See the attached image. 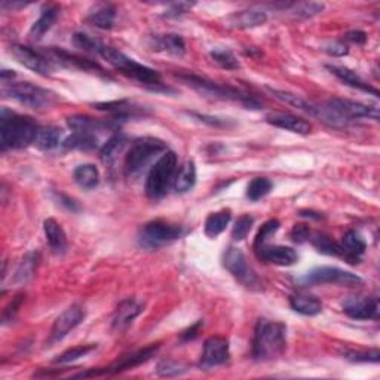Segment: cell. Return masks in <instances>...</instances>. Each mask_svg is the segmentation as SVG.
Wrapping results in <instances>:
<instances>
[{
    "mask_svg": "<svg viewBox=\"0 0 380 380\" xmlns=\"http://www.w3.org/2000/svg\"><path fill=\"white\" fill-rule=\"evenodd\" d=\"M98 55L105 58L113 69H116L119 73H122L123 76L137 80L138 84L145 85L146 88H149L152 91L167 92V94L168 92H172L171 88L163 85L161 75L156 70H153L145 64L138 63V61L129 58L128 55L123 54L122 51L116 49L115 46H110V45L105 44Z\"/></svg>",
    "mask_w": 380,
    "mask_h": 380,
    "instance_id": "1",
    "label": "cell"
},
{
    "mask_svg": "<svg viewBox=\"0 0 380 380\" xmlns=\"http://www.w3.org/2000/svg\"><path fill=\"white\" fill-rule=\"evenodd\" d=\"M39 125L33 118L19 115L9 109L0 113V143L2 152L24 149L35 143Z\"/></svg>",
    "mask_w": 380,
    "mask_h": 380,
    "instance_id": "2",
    "label": "cell"
},
{
    "mask_svg": "<svg viewBox=\"0 0 380 380\" xmlns=\"http://www.w3.org/2000/svg\"><path fill=\"white\" fill-rule=\"evenodd\" d=\"M287 349V325L260 318L255 325L251 354L255 361H272Z\"/></svg>",
    "mask_w": 380,
    "mask_h": 380,
    "instance_id": "3",
    "label": "cell"
},
{
    "mask_svg": "<svg viewBox=\"0 0 380 380\" xmlns=\"http://www.w3.org/2000/svg\"><path fill=\"white\" fill-rule=\"evenodd\" d=\"M3 96L15 100L24 107L33 110H45L55 106L58 96L51 89L37 87L32 82H9L3 85Z\"/></svg>",
    "mask_w": 380,
    "mask_h": 380,
    "instance_id": "4",
    "label": "cell"
},
{
    "mask_svg": "<svg viewBox=\"0 0 380 380\" xmlns=\"http://www.w3.org/2000/svg\"><path fill=\"white\" fill-rule=\"evenodd\" d=\"M177 78L186 84L188 87L193 88L194 91H198L199 94L215 98V100H230V101H239L246 109H259V102L250 96L244 94L239 89L228 87V85H221L217 84V82H212L207 78H201L197 75H177Z\"/></svg>",
    "mask_w": 380,
    "mask_h": 380,
    "instance_id": "5",
    "label": "cell"
},
{
    "mask_svg": "<svg viewBox=\"0 0 380 380\" xmlns=\"http://www.w3.org/2000/svg\"><path fill=\"white\" fill-rule=\"evenodd\" d=\"M165 152L167 143L156 137H140L134 140L125 156V174L128 177L138 176L153 159Z\"/></svg>",
    "mask_w": 380,
    "mask_h": 380,
    "instance_id": "6",
    "label": "cell"
},
{
    "mask_svg": "<svg viewBox=\"0 0 380 380\" xmlns=\"http://www.w3.org/2000/svg\"><path fill=\"white\" fill-rule=\"evenodd\" d=\"M177 171V155L171 150L162 153V156L153 163L146 179V194L153 199H161L167 194L174 183Z\"/></svg>",
    "mask_w": 380,
    "mask_h": 380,
    "instance_id": "7",
    "label": "cell"
},
{
    "mask_svg": "<svg viewBox=\"0 0 380 380\" xmlns=\"http://www.w3.org/2000/svg\"><path fill=\"white\" fill-rule=\"evenodd\" d=\"M184 235L180 224H174L165 220H152L143 226L138 241L140 245L147 250H158L163 245H170L179 241Z\"/></svg>",
    "mask_w": 380,
    "mask_h": 380,
    "instance_id": "8",
    "label": "cell"
},
{
    "mask_svg": "<svg viewBox=\"0 0 380 380\" xmlns=\"http://www.w3.org/2000/svg\"><path fill=\"white\" fill-rule=\"evenodd\" d=\"M299 284L303 287L312 285H343V287H356L364 284V280L356 273L343 271L341 268H334V266H321V268H315L311 272H307L299 280Z\"/></svg>",
    "mask_w": 380,
    "mask_h": 380,
    "instance_id": "9",
    "label": "cell"
},
{
    "mask_svg": "<svg viewBox=\"0 0 380 380\" xmlns=\"http://www.w3.org/2000/svg\"><path fill=\"white\" fill-rule=\"evenodd\" d=\"M223 266L226 268L233 278L238 280L244 287L251 290H260L262 282L259 276L251 269L245 259V254L239 250L235 248V246H229L223 255Z\"/></svg>",
    "mask_w": 380,
    "mask_h": 380,
    "instance_id": "10",
    "label": "cell"
},
{
    "mask_svg": "<svg viewBox=\"0 0 380 380\" xmlns=\"http://www.w3.org/2000/svg\"><path fill=\"white\" fill-rule=\"evenodd\" d=\"M11 54L19 64H23L40 76H49L54 71V60H51L40 51L24 45H12Z\"/></svg>",
    "mask_w": 380,
    "mask_h": 380,
    "instance_id": "11",
    "label": "cell"
},
{
    "mask_svg": "<svg viewBox=\"0 0 380 380\" xmlns=\"http://www.w3.org/2000/svg\"><path fill=\"white\" fill-rule=\"evenodd\" d=\"M328 107L334 110L338 116H342L345 120L351 122L352 119H373L379 120V109L376 106H368L364 102L347 100V98H332L328 101Z\"/></svg>",
    "mask_w": 380,
    "mask_h": 380,
    "instance_id": "12",
    "label": "cell"
},
{
    "mask_svg": "<svg viewBox=\"0 0 380 380\" xmlns=\"http://www.w3.org/2000/svg\"><path fill=\"white\" fill-rule=\"evenodd\" d=\"M84 320H85L84 307L79 305H73V306L67 307V309L57 318L53 328H51V334L48 338L49 346H53V345L63 341V338L69 333L73 332L75 328Z\"/></svg>",
    "mask_w": 380,
    "mask_h": 380,
    "instance_id": "13",
    "label": "cell"
},
{
    "mask_svg": "<svg viewBox=\"0 0 380 380\" xmlns=\"http://www.w3.org/2000/svg\"><path fill=\"white\" fill-rule=\"evenodd\" d=\"M228 358H229L228 338L220 337V336H212L207 338L203 343V351L201 355L199 367L205 370L217 367L228 361Z\"/></svg>",
    "mask_w": 380,
    "mask_h": 380,
    "instance_id": "14",
    "label": "cell"
},
{
    "mask_svg": "<svg viewBox=\"0 0 380 380\" xmlns=\"http://www.w3.org/2000/svg\"><path fill=\"white\" fill-rule=\"evenodd\" d=\"M343 312L356 321L379 320L377 297H351L345 300Z\"/></svg>",
    "mask_w": 380,
    "mask_h": 380,
    "instance_id": "15",
    "label": "cell"
},
{
    "mask_svg": "<svg viewBox=\"0 0 380 380\" xmlns=\"http://www.w3.org/2000/svg\"><path fill=\"white\" fill-rule=\"evenodd\" d=\"M159 347H161L159 343L150 345L145 349H140V351H137V352H132L129 355L122 356L120 359H118V361L113 363L110 367L102 368V372H105V374H116V373L127 372V370L136 368L141 364L147 363L149 359H152L153 356H155L159 351Z\"/></svg>",
    "mask_w": 380,
    "mask_h": 380,
    "instance_id": "16",
    "label": "cell"
},
{
    "mask_svg": "<svg viewBox=\"0 0 380 380\" xmlns=\"http://www.w3.org/2000/svg\"><path fill=\"white\" fill-rule=\"evenodd\" d=\"M266 122L275 128H281L300 136L311 134L312 131V123L309 120L291 115V113H269V115L266 116Z\"/></svg>",
    "mask_w": 380,
    "mask_h": 380,
    "instance_id": "17",
    "label": "cell"
},
{
    "mask_svg": "<svg viewBox=\"0 0 380 380\" xmlns=\"http://www.w3.org/2000/svg\"><path fill=\"white\" fill-rule=\"evenodd\" d=\"M257 257L262 259L263 262H268L276 266H291L299 259L297 253L290 248V246L285 245H271V244H264L259 248L254 250Z\"/></svg>",
    "mask_w": 380,
    "mask_h": 380,
    "instance_id": "18",
    "label": "cell"
},
{
    "mask_svg": "<svg viewBox=\"0 0 380 380\" xmlns=\"http://www.w3.org/2000/svg\"><path fill=\"white\" fill-rule=\"evenodd\" d=\"M97 110L109 111L113 115L111 119H116L118 122H123L129 118H136L140 115H145L146 109L143 106L131 102L128 100H119V101H109V102H97L94 105Z\"/></svg>",
    "mask_w": 380,
    "mask_h": 380,
    "instance_id": "19",
    "label": "cell"
},
{
    "mask_svg": "<svg viewBox=\"0 0 380 380\" xmlns=\"http://www.w3.org/2000/svg\"><path fill=\"white\" fill-rule=\"evenodd\" d=\"M51 54H53L54 61H57V63H60V64L69 66V67H76V69L84 70V71H91V73H96V75H100V76H105V78L110 79L105 69H102L100 64L94 63V61L88 60V58H82V57L66 53V51L57 49V48L51 49Z\"/></svg>",
    "mask_w": 380,
    "mask_h": 380,
    "instance_id": "20",
    "label": "cell"
},
{
    "mask_svg": "<svg viewBox=\"0 0 380 380\" xmlns=\"http://www.w3.org/2000/svg\"><path fill=\"white\" fill-rule=\"evenodd\" d=\"M145 311V303L136 299H127L119 303L115 315H113V328L115 330H125V328Z\"/></svg>",
    "mask_w": 380,
    "mask_h": 380,
    "instance_id": "21",
    "label": "cell"
},
{
    "mask_svg": "<svg viewBox=\"0 0 380 380\" xmlns=\"http://www.w3.org/2000/svg\"><path fill=\"white\" fill-rule=\"evenodd\" d=\"M268 21V15L262 9H245V11L235 12L226 19V26L230 28L246 30L260 27Z\"/></svg>",
    "mask_w": 380,
    "mask_h": 380,
    "instance_id": "22",
    "label": "cell"
},
{
    "mask_svg": "<svg viewBox=\"0 0 380 380\" xmlns=\"http://www.w3.org/2000/svg\"><path fill=\"white\" fill-rule=\"evenodd\" d=\"M44 230L46 236V242L49 245L51 251L55 255H63L66 254L69 248L67 236L64 229L61 228V224L55 219H46L44 221Z\"/></svg>",
    "mask_w": 380,
    "mask_h": 380,
    "instance_id": "23",
    "label": "cell"
},
{
    "mask_svg": "<svg viewBox=\"0 0 380 380\" xmlns=\"http://www.w3.org/2000/svg\"><path fill=\"white\" fill-rule=\"evenodd\" d=\"M325 67L330 70L338 80H342L346 87H351L354 89L368 92V94L379 97V91L372 85H368L363 78H359L351 69L342 67V66H325Z\"/></svg>",
    "mask_w": 380,
    "mask_h": 380,
    "instance_id": "24",
    "label": "cell"
},
{
    "mask_svg": "<svg viewBox=\"0 0 380 380\" xmlns=\"http://www.w3.org/2000/svg\"><path fill=\"white\" fill-rule=\"evenodd\" d=\"M60 15V8L57 5H46L42 11H40V17L37 21H35V24L30 28V39L32 40H40L42 39L53 26L55 24L57 18Z\"/></svg>",
    "mask_w": 380,
    "mask_h": 380,
    "instance_id": "25",
    "label": "cell"
},
{
    "mask_svg": "<svg viewBox=\"0 0 380 380\" xmlns=\"http://www.w3.org/2000/svg\"><path fill=\"white\" fill-rule=\"evenodd\" d=\"M150 46L155 51H161V53H167L176 57H181L186 54V44L180 35H161L152 37Z\"/></svg>",
    "mask_w": 380,
    "mask_h": 380,
    "instance_id": "26",
    "label": "cell"
},
{
    "mask_svg": "<svg viewBox=\"0 0 380 380\" xmlns=\"http://www.w3.org/2000/svg\"><path fill=\"white\" fill-rule=\"evenodd\" d=\"M309 241L312 242V245L315 246L318 253L325 254V255H333V257H342V259H346L347 262L354 263V260L349 257L346 251L343 250V246L341 244H337L336 241H333L330 236L315 232V233H311Z\"/></svg>",
    "mask_w": 380,
    "mask_h": 380,
    "instance_id": "27",
    "label": "cell"
},
{
    "mask_svg": "<svg viewBox=\"0 0 380 380\" xmlns=\"http://www.w3.org/2000/svg\"><path fill=\"white\" fill-rule=\"evenodd\" d=\"M290 306L293 311L305 316H316L323 311L321 300L311 294H293L290 297Z\"/></svg>",
    "mask_w": 380,
    "mask_h": 380,
    "instance_id": "28",
    "label": "cell"
},
{
    "mask_svg": "<svg viewBox=\"0 0 380 380\" xmlns=\"http://www.w3.org/2000/svg\"><path fill=\"white\" fill-rule=\"evenodd\" d=\"M197 184V167L193 161L184 162L174 177V190L177 193H188Z\"/></svg>",
    "mask_w": 380,
    "mask_h": 380,
    "instance_id": "29",
    "label": "cell"
},
{
    "mask_svg": "<svg viewBox=\"0 0 380 380\" xmlns=\"http://www.w3.org/2000/svg\"><path fill=\"white\" fill-rule=\"evenodd\" d=\"M115 21H116V8L110 3L100 5L98 8H96V11H92L87 17L88 24L101 30H110L113 26H115Z\"/></svg>",
    "mask_w": 380,
    "mask_h": 380,
    "instance_id": "30",
    "label": "cell"
},
{
    "mask_svg": "<svg viewBox=\"0 0 380 380\" xmlns=\"http://www.w3.org/2000/svg\"><path fill=\"white\" fill-rule=\"evenodd\" d=\"M61 137H63V131H61V128L58 127H54V125L39 127L33 145L40 150L49 152L58 147L60 143H63L61 141Z\"/></svg>",
    "mask_w": 380,
    "mask_h": 380,
    "instance_id": "31",
    "label": "cell"
},
{
    "mask_svg": "<svg viewBox=\"0 0 380 380\" xmlns=\"http://www.w3.org/2000/svg\"><path fill=\"white\" fill-rule=\"evenodd\" d=\"M232 220V211L230 210H220L217 212L210 214L207 220H205V235L208 238H217L220 233H223L228 228V224Z\"/></svg>",
    "mask_w": 380,
    "mask_h": 380,
    "instance_id": "32",
    "label": "cell"
},
{
    "mask_svg": "<svg viewBox=\"0 0 380 380\" xmlns=\"http://www.w3.org/2000/svg\"><path fill=\"white\" fill-rule=\"evenodd\" d=\"M73 179L79 188L85 190H92L100 184V171L96 165H92V163H84V165H79L73 171Z\"/></svg>",
    "mask_w": 380,
    "mask_h": 380,
    "instance_id": "33",
    "label": "cell"
},
{
    "mask_svg": "<svg viewBox=\"0 0 380 380\" xmlns=\"http://www.w3.org/2000/svg\"><path fill=\"white\" fill-rule=\"evenodd\" d=\"M61 145L67 150H94L98 147V137L88 132H71Z\"/></svg>",
    "mask_w": 380,
    "mask_h": 380,
    "instance_id": "34",
    "label": "cell"
},
{
    "mask_svg": "<svg viewBox=\"0 0 380 380\" xmlns=\"http://www.w3.org/2000/svg\"><path fill=\"white\" fill-rule=\"evenodd\" d=\"M343 250L346 251V254L354 260V263H358V257L359 255H363L367 250V242L364 241V238L361 235L355 230H349L343 235L342 238V244Z\"/></svg>",
    "mask_w": 380,
    "mask_h": 380,
    "instance_id": "35",
    "label": "cell"
},
{
    "mask_svg": "<svg viewBox=\"0 0 380 380\" xmlns=\"http://www.w3.org/2000/svg\"><path fill=\"white\" fill-rule=\"evenodd\" d=\"M39 263V254L37 253H28L26 257L19 263L18 269L15 272V278L14 281L18 284H26L30 280H33V276L36 273V268Z\"/></svg>",
    "mask_w": 380,
    "mask_h": 380,
    "instance_id": "36",
    "label": "cell"
},
{
    "mask_svg": "<svg viewBox=\"0 0 380 380\" xmlns=\"http://www.w3.org/2000/svg\"><path fill=\"white\" fill-rule=\"evenodd\" d=\"M285 9H287V12H290L296 18L307 19V18H312L318 14H321L324 9V5L316 3V2H299V3L285 5Z\"/></svg>",
    "mask_w": 380,
    "mask_h": 380,
    "instance_id": "37",
    "label": "cell"
},
{
    "mask_svg": "<svg viewBox=\"0 0 380 380\" xmlns=\"http://www.w3.org/2000/svg\"><path fill=\"white\" fill-rule=\"evenodd\" d=\"M272 188L273 184L269 179L255 177L250 181L248 188H246V198H248L251 202H257L262 198H264L266 194H269Z\"/></svg>",
    "mask_w": 380,
    "mask_h": 380,
    "instance_id": "38",
    "label": "cell"
},
{
    "mask_svg": "<svg viewBox=\"0 0 380 380\" xmlns=\"http://www.w3.org/2000/svg\"><path fill=\"white\" fill-rule=\"evenodd\" d=\"M210 57L212 58L214 63H217L221 69L238 70L241 67L238 58H236L235 54L228 48H223V46L214 48L210 53Z\"/></svg>",
    "mask_w": 380,
    "mask_h": 380,
    "instance_id": "39",
    "label": "cell"
},
{
    "mask_svg": "<svg viewBox=\"0 0 380 380\" xmlns=\"http://www.w3.org/2000/svg\"><path fill=\"white\" fill-rule=\"evenodd\" d=\"M128 143V138L123 136V134H115L113 136L105 146H102L100 155H101V159L105 162H111L113 159H115L118 156V153H120L123 150V147L127 146Z\"/></svg>",
    "mask_w": 380,
    "mask_h": 380,
    "instance_id": "40",
    "label": "cell"
},
{
    "mask_svg": "<svg viewBox=\"0 0 380 380\" xmlns=\"http://www.w3.org/2000/svg\"><path fill=\"white\" fill-rule=\"evenodd\" d=\"M96 349H97L96 345H82V346L70 347L66 352L58 355V358H55V364H71L78 361V359L87 356L92 351H96Z\"/></svg>",
    "mask_w": 380,
    "mask_h": 380,
    "instance_id": "41",
    "label": "cell"
},
{
    "mask_svg": "<svg viewBox=\"0 0 380 380\" xmlns=\"http://www.w3.org/2000/svg\"><path fill=\"white\" fill-rule=\"evenodd\" d=\"M73 44L79 49L85 51V53H94V54H100L102 45H105V44L101 42V40L92 37V36H89L87 33H75Z\"/></svg>",
    "mask_w": 380,
    "mask_h": 380,
    "instance_id": "42",
    "label": "cell"
},
{
    "mask_svg": "<svg viewBox=\"0 0 380 380\" xmlns=\"http://www.w3.org/2000/svg\"><path fill=\"white\" fill-rule=\"evenodd\" d=\"M281 223L276 220V219H272V220H268L266 221L260 230L257 232V235H255V239H254V250L259 248V246L268 244V241L272 238V236L278 232Z\"/></svg>",
    "mask_w": 380,
    "mask_h": 380,
    "instance_id": "43",
    "label": "cell"
},
{
    "mask_svg": "<svg viewBox=\"0 0 380 380\" xmlns=\"http://www.w3.org/2000/svg\"><path fill=\"white\" fill-rule=\"evenodd\" d=\"M254 223V219L251 217V215L248 214H244L241 215V217L235 221V226L232 229V238L233 241H242L245 239L246 236H248L250 230H251V226Z\"/></svg>",
    "mask_w": 380,
    "mask_h": 380,
    "instance_id": "44",
    "label": "cell"
},
{
    "mask_svg": "<svg viewBox=\"0 0 380 380\" xmlns=\"http://www.w3.org/2000/svg\"><path fill=\"white\" fill-rule=\"evenodd\" d=\"M345 358L352 363H379V349H368V351H345Z\"/></svg>",
    "mask_w": 380,
    "mask_h": 380,
    "instance_id": "45",
    "label": "cell"
},
{
    "mask_svg": "<svg viewBox=\"0 0 380 380\" xmlns=\"http://www.w3.org/2000/svg\"><path fill=\"white\" fill-rule=\"evenodd\" d=\"M188 370V367L181 364V363H176L171 361V359H165V361L159 363L158 365V374L161 376H177L181 374Z\"/></svg>",
    "mask_w": 380,
    "mask_h": 380,
    "instance_id": "46",
    "label": "cell"
},
{
    "mask_svg": "<svg viewBox=\"0 0 380 380\" xmlns=\"http://www.w3.org/2000/svg\"><path fill=\"white\" fill-rule=\"evenodd\" d=\"M192 8H193V3H188V2L172 3L170 6V9H167L165 14H163L162 17H165V18H177V17H181L184 14H188Z\"/></svg>",
    "mask_w": 380,
    "mask_h": 380,
    "instance_id": "47",
    "label": "cell"
},
{
    "mask_svg": "<svg viewBox=\"0 0 380 380\" xmlns=\"http://www.w3.org/2000/svg\"><path fill=\"white\" fill-rule=\"evenodd\" d=\"M311 229L306 224H296L291 230V239L297 244H302L305 241H309Z\"/></svg>",
    "mask_w": 380,
    "mask_h": 380,
    "instance_id": "48",
    "label": "cell"
},
{
    "mask_svg": "<svg viewBox=\"0 0 380 380\" xmlns=\"http://www.w3.org/2000/svg\"><path fill=\"white\" fill-rule=\"evenodd\" d=\"M189 115H192L193 118H197L198 120H201L203 123H208V125H211V127H217L219 128V127H228L229 125V120L221 119V118L201 115V113H194V111H189Z\"/></svg>",
    "mask_w": 380,
    "mask_h": 380,
    "instance_id": "49",
    "label": "cell"
},
{
    "mask_svg": "<svg viewBox=\"0 0 380 380\" xmlns=\"http://www.w3.org/2000/svg\"><path fill=\"white\" fill-rule=\"evenodd\" d=\"M328 54L333 55V57H343L346 55L349 51H347V46L343 45L342 42H330L328 45H325L324 48Z\"/></svg>",
    "mask_w": 380,
    "mask_h": 380,
    "instance_id": "50",
    "label": "cell"
},
{
    "mask_svg": "<svg viewBox=\"0 0 380 380\" xmlns=\"http://www.w3.org/2000/svg\"><path fill=\"white\" fill-rule=\"evenodd\" d=\"M202 325H203V321H202V320H199V321L194 323L193 325H190V327L188 328V330H184V332L181 333V341H184V342L193 341V338L198 336V333H199V330H201V327H202Z\"/></svg>",
    "mask_w": 380,
    "mask_h": 380,
    "instance_id": "51",
    "label": "cell"
},
{
    "mask_svg": "<svg viewBox=\"0 0 380 380\" xmlns=\"http://www.w3.org/2000/svg\"><path fill=\"white\" fill-rule=\"evenodd\" d=\"M345 39L355 45H364L367 42V35L361 32V30H354V32L346 33Z\"/></svg>",
    "mask_w": 380,
    "mask_h": 380,
    "instance_id": "52",
    "label": "cell"
},
{
    "mask_svg": "<svg viewBox=\"0 0 380 380\" xmlns=\"http://www.w3.org/2000/svg\"><path fill=\"white\" fill-rule=\"evenodd\" d=\"M24 294H18L17 296V299L11 303V305H9L8 306V309L5 311V314H3V320H6V318H9V320H12V316H14V314L18 311V307L19 306H21V303L24 302Z\"/></svg>",
    "mask_w": 380,
    "mask_h": 380,
    "instance_id": "53",
    "label": "cell"
}]
</instances>
